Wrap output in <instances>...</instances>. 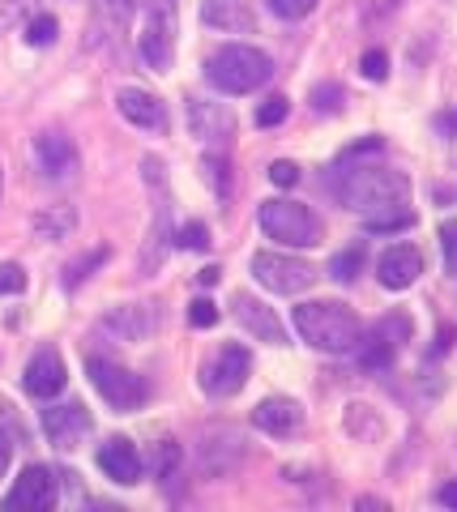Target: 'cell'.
Masks as SVG:
<instances>
[{
	"mask_svg": "<svg viewBox=\"0 0 457 512\" xmlns=\"http://www.w3.org/2000/svg\"><path fill=\"white\" fill-rule=\"evenodd\" d=\"M261 231L278 239L282 248H312L321 239V222L304 201H265L261 205Z\"/></svg>",
	"mask_w": 457,
	"mask_h": 512,
	"instance_id": "4",
	"label": "cell"
},
{
	"mask_svg": "<svg viewBox=\"0 0 457 512\" xmlns=\"http://www.w3.org/2000/svg\"><path fill=\"white\" fill-rule=\"evenodd\" d=\"M252 278L274 295H299L312 286L317 269L308 261H299V256H287V252H257L252 256Z\"/></svg>",
	"mask_w": 457,
	"mask_h": 512,
	"instance_id": "6",
	"label": "cell"
},
{
	"mask_svg": "<svg viewBox=\"0 0 457 512\" xmlns=\"http://www.w3.org/2000/svg\"><path fill=\"white\" fill-rule=\"evenodd\" d=\"M201 22L214 30H227V35H240V30H252V9L248 0H206L201 5Z\"/></svg>",
	"mask_w": 457,
	"mask_h": 512,
	"instance_id": "20",
	"label": "cell"
},
{
	"mask_svg": "<svg viewBox=\"0 0 457 512\" xmlns=\"http://www.w3.org/2000/svg\"><path fill=\"white\" fill-rule=\"evenodd\" d=\"M406 338H411V325H406V316H389V320H381V325L368 329V338H359L355 355H359V363H364L368 372H381V367L393 363V355H398V346Z\"/></svg>",
	"mask_w": 457,
	"mask_h": 512,
	"instance_id": "8",
	"label": "cell"
},
{
	"mask_svg": "<svg viewBox=\"0 0 457 512\" xmlns=\"http://www.w3.org/2000/svg\"><path fill=\"white\" fill-rule=\"evenodd\" d=\"M56 30H60L56 18H47V13H43V18H35V22L26 26V43H30V47H47V43L56 39Z\"/></svg>",
	"mask_w": 457,
	"mask_h": 512,
	"instance_id": "26",
	"label": "cell"
},
{
	"mask_svg": "<svg viewBox=\"0 0 457 512\" xmlns=\"http://www.w3.org/2000/svg\"><path fill=\"white\" fill-rule=\"evenodd\" d=\"M107 261V248H94V252H86L82 256V261H73L69 269H65V286H69V291H73V286H82L90 274H94V269H99Z\"/></svg>",
	"mask_w": 457,
	"mask_h": 512,
	"instance_id": "23",
	"label": "cell"
},
{
	"mask_svg": "<svg viewBox=\"0 0 457 512\" xmlns=\"http://www.w3.org/2000/svg\"><path fill=\"white\" fill-rule=\"evenodd\" d=\"M26 291V269L22 265H0V295H22Z\"/></svg>",
	"mask_w": 457,
	"mask_h": 512,
	"instance_id": "32",
	"label": "cell"
},
{
	"mask_svg": "<svg viewBox=\"0 0 457 512\" xmlns=\"http://www.w3.org/2000/svg\"><path fill=\"white\" fill-rule=\"evenodd\" d=\"M103 329H112L120 342H141L154 329V312L137 308V303H133V308H116L112 316L103 320Z\"/></svg>",
	"mask_w": 457,
	"mask_h": 512,
	"instance_id": "21",
	"label": "cell"
},
{
	"mask_svg": "<svg viewBox=\"0 0 457 512\" xmlns=\"http://www.w3.org/2000/svg\"><path fill=\"white\" fill-rule=\"evenodd\" d=\"M415 222L411 210H402V214H385V218H368V231H406Z\"/></svg>",
	"mask_w": 457,
	"mask_h": 512,
	"instance_id": "34",
	"label": "cell"
},
{
	"mask_svg": "<svg viewBox=\"0 0 457 512\" xmlns=\"http://www.w3.org/2000/svg\"><path fill=\"white\" fill-rule=\"evenodd\" d=\"M65 380H69V372H65V359H60L56 350H39V355L26 363V376H22L26 393L30 397H43V402L65 389Z\"/></svg>",
	"mask_w": 457,
	"mask_h": 512,
	"instance_id": "15",
	"label": "cell"
},
{
	"mask_svg": "<svg viewBox=\"0 0 457 512\" xmlns=\"http://www.w3.org/2000/svg\"><path fill=\"white\" fill-rule=\"evenodd\" d=\"M436 500L445 504V508H457V483H445V487H440V491H436Z\"/></svg>",
	"mask_w": 457,
	"mask_h": 512,
	"instance_id": "40",
	"label": "cell"
},
{
	"mask_svg": "<svg viewBox=\"0 0 457 512\" xmlns=\"http://www.w3.org/2000/svg\"><path fill=\"white\" fill-rule=\"evenodd\" d=\"M359 269H364V244L346 248V252H338L334 261H329V274H334L338 282H355Z\"/></svg>",
	"mask_w": 457,
	"mask_h": 512,
	"instance_id": "22",
	"label": "cell"
},
{
	"mask_svg": "<svg viewBox=\"0 0 457 512\" xmlns=\"http://www.w3.org/2000/svg\"><path fill=\"white\" fill-rule=\"evenodd\" d=\"M35 163L47 180H65L77 171V150L65 133H39L35 137Z\"/></svg>",
	"mask_w": 457,
	"mask_h": 512,
	"instance_id": "16",
	"label": "cell"
},
{
	"mask_svg": "<svg viewBox=\"0 0 457 512\" xmlns=\"http://www.w3.org/2000/svg\"><path fill=\"white\" fill-rule=\"evenodd\" d=\"M295 329L308 346L325 350V355H351L364 338V325H359L355 308H346L342 299H312L295 308Z\"/></svg>",
	"mask_w": 457,
	"mask_h": 512,
	"instance_id": "2",
	"label": "cell"
},
{
	"mask_svg": "<svg viewBox=\"0 0 457 512\" xmlns=\"http://www.w3.org/2000/svg\"><path fill=\"white\" fill-rule=\"evenodd\" d=\"M334 192L346 210L364 214V218H385V214H402L411 201V180L393 167L381 163H355L334 171Z\"/></svg>",
	"mask_w": 457,
	"mask_h": 512,
	"instance_id": "1",
	"label": "cell"
},
{
	"mask_svg": "<svg viewBox=\"0 0 457 512\" xmlns=\"http://www.w3.org/2000/svg\"><path fill=\"white\" fill-rule=\"evenodd\" d=\"M176 244H180V248H188V252H201V248L210 244V231L201 227V222H188V227H180V231H176Z\"/></svg>",
	"mask_w": 457,
	"mask_h": 512,
	"instance_id": "30",
	"label": "cell"
},
{
	"mask_svg": "<svg viewBox=\"0 0 457 512\" xmlns=\"http://www.w3.org/2000/svg\"><path fill=\"white\" fill-rule=\"evenodd\" d=\"M342 107V86H317L312 90V111H325V116H334V111Z\"/></svg>",
	"mask_w": 457,
	"mask_h": 512,
	"instance_id": "28",
	"label": "cell"
},
{
	"mask_svg": "<svg viewBox=\"0 0 457 512\" xmlns=\"http://www.w3.org/2000/svg\"><path fill=\"white\" fill-rule=\"evenodd\" d=\"M116 111L129 124L137 128H146V133H167V107L154 99L150 90H137V86H124L116 94Z\"/></svg>",
	"mask_w": 457,
	"mask_h": 512,
	"instance_id": "13",
	"label": "cell"
},
{
	"mask_svg": "<svg viewBox=\"0 0 457 512\" xmlns=\"http://www.w3.org/2000/svg\"><path fill=\"white\" fill-rule=\"evenodd\" d=\"M206 180L218 192H227V163H223V158H206Z\"/></svg>",
	"mask_w": 457,
	"mask_h": 512,
	"instance_id": "38",
	"label": "cell"
},
{
	"mask_svg": "<svg viewBox=\"0 0 457 512\" xmlns=\"http://www.w3.org/2000/svg\"><path fill=\"white\" fill-rule=\"evenodd\" d=\"M176 457H180V448L167 440V444L159 448V453H154V470H159V474L167 478V474H171V466H176Z\"/></svg>",
	"mask_w": 457,
	"mask_h": 512,
	"instance_id": "37",
	"label": "cell"
},
{
	"mask_svg": "<svg viewBox=\"0 0 457 512\" xmlns=\"http://www.w3.org/2000/svg\"><path fill=\"white\" fill-rule=\"evenodd\" d=\"M188 124H193V133L201 141H227L235 133V116H231L223 103H201V99H193V103H188Z\"/></svg>",
	"mask_w": 457,
	"mask_h": 512,
	"instance_id": "19",
	"label": "cell"
},
{
	"mask_svg": "<svg viewBox=\"0 0 457 512\" xmlns=\"http://www.w3.org/2000/svg\"><path fill=\"white\" fill-rule=\"evenodd\" d=\"M141 60H146L154 73L171 69V5L167 0H159V5L146 13V30H141Z\"/></svg>",
	"mask_w": 457,
	"mask_h": 512,
	"instance_id": "11",
	"label": "cell"
},
{
	"mask_svg": "<svg viewBox=\"0 0 457 512\" xmlns=\"http://www.w3.org/2000/svg\"><path fill=\"white\" fill-rule=\"evenodd\" d=\"M99 13L103 18H112V26L120 30V26H129V18H133V0H99Z\"/></svg>",
	"mask_w": 457,
	"mask_h": 512,
	"instance_id": "33",
	"label": "cell"
},
{
	"mask_svg": "<svg viewBox=\"0 0 457 512\" xmlns=\"http://www.w3.org/2000/svg\"><path fill=\"white\" fill-rule=\"evenodd\" d=\"M252 423H257L265 436H295L299 423H304V410L291 397H265V402L252 410Z\"/></svg>",
	"mask_w": 457,
	"mask_h": 512,
	"instance_id": "18",
	"label": "cell"
},
{
	"mask_svg": "<svg viewBox=\"0 0 457 512\" xmlns=\"http://www.w3.org/2000/svg\"><path fill=\"white\" fill-rule=\"evenodd\" d=\"M287 116H291L287 94H274V99H265V103L257 107V124H261V128H274V124H282Z\"/></svg>",
	"mask_w": 457,
	"mask_h": 512,
	"instance_id": "24",
	"label": "cell"
},
{
	"mask_svg": "<svg viewBox=\"0 0 457 512\" xmlns=\"http://www.w3.org/2000/svg\"><path fill=\"white\" fill-rule=\"evenodd\" d=\"M9 457H13V444H9L5 431H0V478H5V470H9Z\"/></svg>",
	"mask_w": 457,
	"mask_h": 512,
	"instance_id": "39",
	"label": "cell"
},
{
	"mask_svg": "<svg viewBox=\"0 0 457 512\" xmlns=\"http://www.w3.org/2000/svg\"><path fill=\"white\" fill-rule=\"evenodd\" d=\"M218 274H223V269H218V265H206V269H201V274H197V282H201V286H214V282H218Z\"/></svg>",
	"mask_w": 457,
	"mask_h": 512,
	"instance_id": "41",
	"label": "cell"
},
{
	"mask_svg": "<svg viewBox=\"0 0 457 512\" xmlns=\"http://www.w3.org/2000/svg\"><path fill=\"white\" fill-rule=\"evenodd\" d=\"M440 252H445V269L457 274V218H449L445 227H440Z\"/></svg>",
	"mask_w": 457,
	"mask_h": 512,
	"instance_id": "31",
	"label": "cell"
},
{
	"mask_svg": "<svg viewBox=\"0 0 457 512\" xmlns=\"http://www.w3.org/2000/svg\"><path fill=\"white\" fill-rule=\"evenodd\" d=\"M35 227H39L43 239H60V235L73 227V210H60V218H56V214H39V218H35Z\"/></svg>",
	"mask_w": 457,
	"mask_h": 512,
	"instance_id": "25",
	"label": "cell"
},
{
	"mask_svg": "<svg viewBox=\"0 0 457 512\" xmlns=\"http://www.w3.org/2000/svg\"><path fill=\"white\" fill-rule=\"evenodd\" d=\"M188 320H193V325H197V329H210V325H214V320H218V308H214V303H210V299H197V303H193V308H188Z\"/></svg>",
	"mask_w": 457,
	"mask_h": 512,
	"instance_id": "35",
	"label": "cell"
},
{
	"mask_svg": "<svg viewBox=\"0 0 457 512\" xmlns=\"http://www.w3.org/2000/svg\"><path fill=\"white\" fill-rule=\"evenodd\" d=\"M248 350L244 346H223L218 355L201 367V389H206L210 397H231V393H240L244 389V380H248Z\"/></svg>",
	"mask_w": 457,
	"mask_h": 512,
	"instance_id": "7",
	"label": "cell"
},
{
	"mask_svg": "<svg viewBox=\"0 0 457 512\" xmlns=\"http://www.w3.org/2000/svg\"><path fill=\"white\" fill-rule=\"evenodd\" d=\"M359 69H364L368 82H385L389 77V56L381 52V47H372V52H364V60H359Z\"/></svg>",
	"mask_w": 457,
	"mask_h": 512,
	"instance_id": "27",
	"label": "cell"
},
{
	"mask_svg": "<svg viewBox=\"0 0 457 512\" xmlns=\"http://www.w3.org/2000/svg\"><path fill=\"white\" fill-rule=\"evenodd\" d=\"M0 184H5V180H0Z\"/></svg>",
	"mask_w": 457,
	"mask_h": 512,
	"instance_id": "42",
	"label": "cell"
},
{
	"mask_svg": "<svg viewBox=\"0 0 457 512\" xmlns=\"http://www.w3.org/2000/svg\"><path fill=\"white\" fill-rule=\"evenodd\" d=\"M270 180H274L278 188H295V184H299V167H295V163H274V167H270Z\"/></svg>",
	"mask_w": 457,
	"mask_h": 512,
	"instance_id": "36",
	"label": "cell"
},
{
	"mask_svg": "<svg viewBox=\"0 0 457 512\" xmlns=\"http://www.w3.org/2000/svg\"><path fill=\"white\" fill-rule=\"evenodd\" d=\"M270 9L278 13V18L299 22V18H308V13L317 9V0H270Z\"/></svg>",
	"mask_w": 457,
	"mask_h": 512,
	"instance_id": "29",
	"label": "cell"
},
{
	"mask_svg": "<svg viewBox=\"0 0 457 512\" xmlns=\"http://www.w3.org/2000/svg\"><path fill=\"white\" fill-rule=\"evenodd\" d=\"M56 504V474L47 466H26L22 478L5 495V512H43Z\"/></svg>",
	"mask_w": 457,
	"mask_h": 512,
	"instance_id": "9",
	"label": "cell"
},
{
	"mask_svg": "<svg viewBox=\"0 0 457 512\" xmlns=\"http://www.w3.org/2000/svg\"><path fill=\"white\" fill-rule=\"evenodd\" d=\"M206 77H210V86H218L223 94H252L274 77V60L265 56L261 47L231 43V47H223V52L210 56Z\"/></svg>",
	"mask_w": 457,
	"mask_h": 512,
	"instance_id": "3",
	"label": "cell"
},
{
	"mask_svg": "<svg viewBox=\"0 0 457 512\" xmlns=\"http://www.w3.org/2000/svg\"><path fill=\"white\" fill-rule=\"evenodd\" d=\"M419 274H423V252L415 244H393L376 261V278H381L385 291H406V286L419 282Z\"/></svg>",
	"mask_w": 457,
	"mask_h": 512,
	"instance_id": "10",
	"label": "cell"
},
{
	"mask_svg": "<svg viewBox=\"0 0 457 512\" xmlns=\"http://www.w3.org/2000/svg\"><path fill=\"white\" fill-rule=\"evenodd\" d=\"M86 376H90V384L99 389V397L112 410H137L141 402H146V380L141 376H133L129 367H120V363H112V359H86Z\"/></svg>",
	"mask_w": 457,
	"mask_h": 512,
	"instance_id": "5",
	"label": "cell"
},
{
	"mask_svg": "<svg viewBox=\"0 0 457 512\" xmlns=\"http://www.w3.org/2000/svg\"><path fill=\"white\" fill-rule=\"evenodd\" d=\"M43 431L56 448H73L77 440L90 436V410L82 402H65V406L43 410Z\"/></svg>",
	"mask_w": 457,
	"mask_h": 512,
	"instance_id": "12",
	"label": "cell"
},
{
	"mask_svg": "<svg viewBox=\"0 0 457 512\" xmlns=\"http://www.w3.org/2000/svg\"><path fill=\"white\" fill-rule=\"evenodd\" d=\"M231 308H235V320H240V325H244L257 342H270V346H282V342H287V333H282V320L274 316V308H265L261 299L235 295V299H231Z\"/></svg>",
	"mask_w": 457,
	"mask_h": 512,
	"instance_id": "14",
	"label": "cell"
},
{
	"mask_svg": "<svg viewBox=\"0 0 457 512\" xmlns=\"http://www.w3.org/2000/svg\"><path fill=\"white\" fill-rule=\"evenodd\" d=\"M99 470L112 478V483L133 487L137 478H141V453L133 448V440H124V436L107 440V444L99 448Z\"/></svg>",
	"mask_w": 457,
	"mask_h": 512,
	"instance_id": "17",
	"label": "cell"
}]
</instances>
